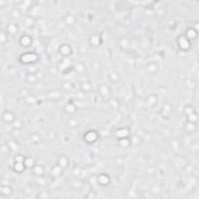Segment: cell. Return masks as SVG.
Wrapping results in <instances>:
<instances>
[{
	"instance_id": "ba28073f",
	"label": "cell",
	"mask_w": 199,
	"mask_h": 199,
	"mask_svg": "<svg viewBox=\"0 0 199 199\" xmlns=\"http://www.w3.org/2000/svg\"><path fill=\"white\" fill-rule=\"evenodd\" d=\"M6 31L10 36H16L18 33V27L15 24H9L6 28Z\"/></svg>"
},
{
	"instance_id": "5b68a950",
	"label": "cell",
	"mask_w": 199,
	"mask_h": 199,
	"mask_svg": "<svg viewBox=\"0 0 199 199\" xmlns=\"http://www.w3.org/2000/svg\"><path fill=\"white\" fill-rule=\"evenodd\" d=\"M178 45L182 50H188L190 47V41L185 36H181L178 38Z\"/></svg>"
},
{
	"instance_id": "9c48e42d",
	"label": "cell",
	"mask_w": 199,
	"mask_h": 199,
	"mask_svg": "<svg viewBox=\"0 0 199 199\" xmlns=\"http://www.w3.org/2000/svg\"><path fill=\"white\" fill-rule=\"evenodd\" d=\"M26 168L24 161H15L13 164V169L18 173H21Z\"/></svg>"
},
{
	"instance_id": "8992f818",
	"label": "cell",
	"mask_w": 199,
	"mask_h": 199,
	"mask_svg": "<svg viewBox=\"0 0 199 199\" xmlns=\"http://www.w3.org/2000/svg\"><path fill=\"white\" fill-rule=\"evenodd\" d=\"M98 138V135H97V133L94 131H90V132H86L85 136H84V138L86 140L87 142L89 143H93L94 141H96V140Z\"/></svg>"
},
{
	"instance_id": "4fadbf2b",
	"label": "cell",
	"mask_w": 199,
	"mask_h": 199,
	"mask_svg": "<svg viewBox=\"0 0 199 199\" xmlns=\"http://www.w3.org/2000/svg\"><path fill=\"white\" fill-rule=\"evenodd\" d=\"M68 159L66 156H61L60 159L58 160V166L62 168H66L68 166L69 163H68Z\"/></svg>"
},
{
	"instance_id": "7a4b0ae2",
	"label": "cell",
	"mask_w": 199,
	"mask_h": 199,
	"mask_svg": "<svg viewBox=\"0 0 199 199\" xmlns=\"http://www.w3.org/2000/svg\"><path fill=\"white\" fill-rule=\"evenodd\" d=\"M2 119L6 124H13L16 121V116L11 110H6L2 113Z\"/></svg>"
},
{
	"instance_id": "5bb4252c",
	"label": "cell",
	"mask_w": 199,
	"mask_h": 199,
	"mask_svg": "<svg viewBox=\"0 0 199 199\" xmlns=\"http://www.w3.org/2000/svg\"><path fill=\"white\" fill-rule=\"evenodd\" d=\"M1 192H2V195H9L12 193V188L10 186H2Z\"/></svg>"
},
{
	"instance_id": "277c9868",
	"label": "cell",
	"mask_w": 199,
	"mask_h": 199,
	"mask_svg": "<svg viewBox=\"0 0 199 199\" xmlns=\"http://www.w3.org/2000/svg\"><path fill=\"white\" fill-rule=\"evenodd\" d=\"M20 45L24 48H28L32 45V38L31 37L27 34H23L20 38Z\"/></svg>"
},
{
	"instance_id": "9a60e30c",
	"label": "cell",
	"mask_w": 199,
	"mask_h": 199,
	"mask_svg": "<svg viewBox=\"0 0 199 199\" xmlns=\"http://www.w3.org/2000/svg\"><path fill=\"white\" fill-rule=\"evenodd\" d=\"M109 77H111L110 80H111V82H118L119 80L118 74L116 73H111L110 74H109Z\"/></svg>"
},
{
	"instance_id": "6da1fadb",
	"label": "cell",
	"mask_w": 199,
	"mask_h": 199,
	"mask_svg": "<svg viewBox=\"0 0 199 199\" xmlns=\"http://www.w3.org/2000/svg\"><path fill=\"white\" fill-rule=\"evenodd\" d=\"M20 60L22 63H24V64H34L38 60V54L34 52L24 53V54L20 56Z\"/></svg>"
},
{
	"instance_id": "7c38bea8",
	"label": "cell",
	"mask_w": 199,
	"mask_h": 199,
	"mask_svg": "<svg viewBox=\"0 0 199 199\" xmlns=\"http://www.w3.org/2000/svg\"><path fill=\"white\" fill-rule=\"evenodd\" d=\"M32 168H33V172L35 175L41 176V175L44 173V172H45V169H44L43 166H33Z\"/></svg>"
},
{
	"instance_id": "30bf717a",
	"label": "cell",
	"mask_w": 199,
	"mask_h": 199,
	"mask_svg": "<svg viewBox=\"0 0 199 199\" xmlns=\"http://www.w3.org/2000/svg\"><path fill=\"white\" fill-rule=\"evenodd\" d=\"M197 30L193 29V28H189V29L188 30V31L186 32V35H185V37H186V38L190 41V40L195 39V38H197Z\"/></svg>"
},
{
	"instance_id": "e0dca14e",
	"label": "cell",
	"mask_w": 199,
	"mask_h": 199,
	"mask_svg": "<svg viewBox=\"0 0 199 199\" xmlns=\"http://www.w3.org/2000/svg\"><path fill=\"white\" fill-rule=\"evenodd\" d=\"M91 40H92V45H95V46H97V45H99V44H100V42H101V40H100V37L99 36H93L92 38H91Z\"/></svg>"
},
{
	"instance_id": "52a82bcc",
	"label": "cell",
	"mask_w": 199,
	"mask_h": 199,
	"mask_svg": "<svg viewBox=\"0 0 199 199\" xmlns=\"http://www.w3.org/2000/svg\"><path fill=\"white\" fill-rule=\"evenodd\" d=\"M98 181L99 184H101V186H107L110 183V179L108 175L105 174V173H103V174H101L98 177Z\"/></svg>"
},
{
	"instance_id": "2e32d148",
	"label": "cell",
	"mask_w": 199,
	"mask_h": 199,
	"mask_svg": "<svg viewBox=\"0 0 199 199\" xmlns=\"http://www.w3.org/2000/svg\"><path fill=\"white\" fill-rule=\"evenodd\" d=\"M100 91H101V94L103 96H105V97L110 94V90H109V89L106 86H101Z\"/></svg>"
},
{
	"instance_id": "3957f363",
	"label": "cell",
	"mask_w": 199,
	"mask_h": 199,
	"mask_svg": "<svg viewBox=\"0 0 199 199\" xmlns=\"http://www.w3.org/2000/svg\"><path fill=\"white\" fill-rule=\"evenodd\" d=\"M58 51L62 55L65 56V57H69L73 53V49L71 48V46L68 44H63L58 48Z\"/></svg>"
},
{
	"instance_id": "8fae6325",
	"label": "cell",
	"mask_w": 199,
	"mask_h": 199,
	"mask_svg": "<svg viewBox=\"0 0 199 199\" xmlns=\"http://www.w3.org/2000/svg\"><path fill=\"white\" fill-rule=\"evenodd\" d=\"M184 128H185V130L188 132H193L197 128V125L196 123H193V122L188 121V123L184 125Z\"/></svg>"
}]
</instances>
